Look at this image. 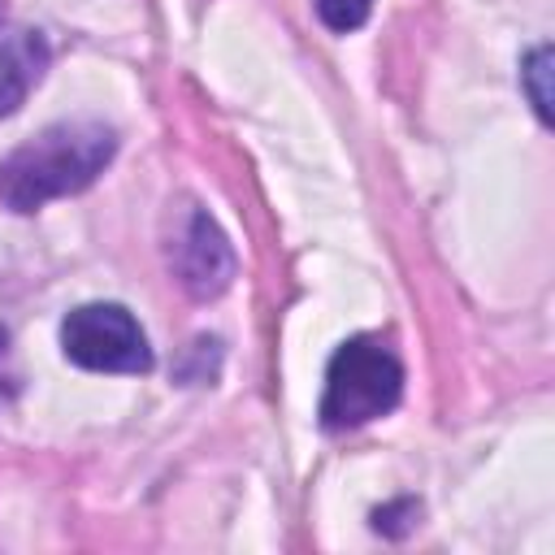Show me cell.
<instances>
[{
  "mask_svg": "<svg viewBox=\"0 0 555 555\" xmlns=\"http://www.w3.org/2000/svg\"><path fill=\"white\" fill-rule=\"evenodd\" d=\"M61 351L87 373H147L152 347L121 304H82L61 321Z\"/></svg>",
  "mask_w": 555,
  "mask_h": 555,
  "instance_id": "3",
  "label": "cell"
},
{
  "mask_svg": "<svg viewBox=\"0 0 555 555\" xmlns=\"http://www.w3.org/2000/svg\"><path fill=\"white\" fill-rule=\"evenodd\" d=\"M113 152H117L113 126L91 117L56 121L0 165V204L13 212H35L61 195H78L104 173Z\"/></svg>",
  "mask_w": 555,
  "mask_h": 555,
  "instance_id": "1",
  "label": "cell"
},
{
  "mask_svg": "<svg viewBox=\"0 0 555 555\" xmlns=\"http://www.w3.org/2000/svg\"><path fill=\"white\" fill-rule=\"evenodd\" d=\"M169 269L191 299H217L234 278V247L208 208H186L169 243Z\"/></svg>",
  "mask_w": 555,
  "mask_h": 555,
  "instance_id": "4",
  "label": "cell"
},
{
  "mask_svg": "<svg viewBox=\"0 0 555 555\" xmlns=\"http://www.w3.org/2000/svg\"><path fill=\"white\" fill-rule=\"evenodd\" d=\"M312 4H317V17L338 35L360 30L369 22V13H373V0H312Z\"/></svg>",
  "mask_w": 555,
  "mask_h": 555,
  "instance_id": "7",
  "label": "cell"
},
{
  "mask_svg": "<svg viewBox=\"0 0 555 555\" xmlns=\"http://www.w3.org/2000/svg\"><path fill=\"white\" fill-rule=\"evenodd\" d=\"M48 39L39 30H0V117H9L48 69Z\"/></svg>",
  "mask_w": 555,
  "mask_h": 555,
  "instance_id": "5",
  "label": "cell"
},
{
  "mask_svg": "<svg viewBox=\"0 0 555 555\" xmlns=\"http://www.w3.org/2000/svg\"><path fill=\"white\" fill-rule=\"evenodd\" d=\"M416 512H421V507H416L412 499H399V503H390V507H377V512H373V529H377V533L399 538V533L416 520Z\"/></svg>",
  "mask_w": 555,
  "mask_h": 555,
  "instance_id": "8",
  "label": "cell"
},
{
  "mask_svg": "<svg viewBox=\"0 0 555 555\" xmlns=\"http://www.w3.org/2000/svg\"><path fill=\"white\" fill-rule=\"evenodd\" d=\"M0 17H4V0H0Z\"/></svg>",
  "mask_w": 555,
  "mask_h": 555,
  "instance_id": "9",
  "label": "cell"
},
{
  "mask_svg": "<svg viewBox=\"0 0 555 555\" xmlns=\"http://www.w3.org/2000/svg\"><path fill=\"white\" fill-rule=\"evenodd\" d=\"M546 82H551V48L538 43L520 65V87H525V95H529V104H533L542 126H551V87Z\"/></svg>",
  "mask_w": 555,
  "mask_h": 555,
  "instance_id": "6",
  "label": "cell"
},
{
  "mask_svg": "<svg viewBox=\"0 0 555 555\" xmlns=\"http://www.w3.org/2000/svg\"><path fill=\"white\" fill-rule=\"evenodd\" d=\"M403 395V364L399 356L373 338H347L325 369V395H321V425L325 429H360L386 412H395Z\"/></svg>",
  "mask_w": 555,
  "mask_h": 555,
  "instance_id": "2",
  "label": "cell"
}]
</instances>
